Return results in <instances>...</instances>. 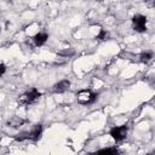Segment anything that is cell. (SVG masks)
Returning <instances> with one entry per match:
<instances>
[{
  "label": "cell",
  "instance_id": "11",
  "mask_svg": "<svg viewBox=\"0 0 155 155\" xmlns=\"http://www.w3.org/2000/svg\"><path fill=\"white\" fill-rule=\"evenodd\" d=\"M108 38H109L108 31H105L104 29H101L99 33H98V35H97V39H98V40H107Z\"/></svg>",
  "mask_w": 155,
  "mask_h": 155
},
{
  "label": "cell",
  "instance_id": "12",
  "mask_svg": "<svg viewBox=\"0 0 155 155\" xmlns=\"http://www.w3.org/2000/svg\"><path fill=\"white\" fill-rule=\"evenodd\" d=\"M6 71V65L4 63H0V76L4 75V73Z\"/></svg>",
  "mask_w": 155,
  "mask_h": 155
},
{
  "label": "cell",
  "instance_id": "5",
  "mask_svg": "<svg viewBox=\"0 0 155 155\" xmlns=\"http://www.w3.org/2000/svg\"><path fill=\"white\" fill-rule=\"evenodd\" d=\"M41 133H42V126L40 124H36V125L33 126V128L30 131H28V137H29L30 140L36 142L38 139H40Z\"/></svg>",
  "mask_w": 155,
  "mask_h": 155
},
{
  "label": "cell",
  "instance_id": "8",
  "mask_svg": "<svg viewBox=\"0 0 155 155\" xmlns=\"http://www.w3.org/2000/svg\"><path fill=\"white\" fill-rule=\"evenodd\" d=\"M47 39H48L47 33H38V34H35V35L33 36V41H34V44H35L36 46L44 45V44L47 41Z\"/></svg>",
  "mask_w": 155,
  "mask_h": 155
},
{
  "label": "cell",
  "instance_id": "14",
  "mask_svg": "<svg viewBox=\"0 0 155 155\" xmlns=\"http://www.w3.org/2000/svg\"><path fill=\"white\" fill-rule=\"evenodd\" d=\"M0 33H1V29H0Z\"/></svg>",
  "mask_w": 155,
  "mask_h": 155
},
{
  "label": "cell",
  "instance_id": "4",
  "mask_svg": "<svg viewBox=\"0 0 155 155\" xmlns=\"http://www.w3.org/2000/svg\"><path fill=\"white\" fill-rule=\"evenodd\" d=\"M133 28L138 33H143L147 30V17L143 15H134L132 18Z\"/></svg>",
  "mask_w": 155,
  "mask_h": 155
},
{
  "label": "cell",
  "instance_id": "3",
  "mask_svg": "<svg viewBox=\"0 0 155 155\" xmlns=\"http://www.w3.org/2000/svg\"><path fill=\"white\" fill-rule=\"evenodd\" d=\"M127 132H128V127L126 125H122V126L113 127L110 130L109 134L113 137V139L115 142H121V140H124L127 137Z\"/></svg>",
  "mask_w": 155,
  "mask_h": 155
},
{
  "label": "cell",
  "instance_id": "6",
  "mask_svg": "<svg viewBox=\"0 0 155 155\" xmlns=\"http://www.w3.org/2000/svg\"><path fill=\"white\" fill-rule=\"evenodd\" d=\"M69 88H70V81H69V80H61L59 82H57V84L53 86L52 91H53L54 93H63V92L68 91Z\"/></svg>",
  "mask_w": 155,
  "mask_h": 155
},
{
  "label": "cell",
  "instance_id": "7",
  "mask_svg": "<svg viewBox=\"0 0 155 155\" xmlns=\"http://www.w3.org/2000/svg\"><path fill=\"white\" fill-rule=\"evenodd\" d=\"M25 122V120H23L22 117H19V116H11L7 121H6V125L8 126V127H12V128H17V127H19V126H22L23 124Z\"/></svg>",
  "mask_w": 155,
  "mask_h": 155
},
{
  "label": "cell",
  "instance_id": "2",
  "mask_svg": "<svg viewBox=\"0 0 155 155\" xmlns=\"http://www.w3.org/2000/svg\"><path fill=\"white\" fill-rule=\"evenodd\" d=\"M97 97H98V94L92 92L91 90H81L76 94L78 102L80 104H91L97 99Z\"/></svg>",
  "mask_w": 155,
  "mask_h": 155
},
{
  "label": "cell",
  "instance_id": "1",
  "mask_svg": "<svg viewBox=\"0 0 155 155\" xmlns=\"http://www.w3.org/2000/svg\"><path fill=\"white\" fill-rule=\"evenodd\" d=\"M41 93L39 92L38 88H30L28 91H25L24 93H22L18 98V102L21 104H31L34 103L35 101H38L40 98Z\"/></svg>",
  "mask_w": 155,
  "mask_h": 155
},
{
  "label": "cell",
  "instance_id": "13",
  "mask_svg": "<svg viewBox=\"0 0 155 155\" xmlns=\"http://www.w3.org/2000/svg\"><path fill=\"white\" fill-rule=\"evenodd\" d=\"M97 1H102V0H97Z\"/></svg>",
  "mask_w": 155,
  "mask_h": 155
},
{
  "label": "cell",
  "instance_id": "9",
  "mask_svg": "<svg viewBox=\"0 0 155 155\" xmlns=\"http://www.w3.org/2000/svg\"><path fill=\"white\" fill-rule=\"evenodd\" d=\"M139 58H140V62L148 63V62L151 61V58H153V52H143V53L139 56Z\"/></svg>",
  "mask_w": 155,
  "mask_h": 155
},
{
  "label": "cell",
  "instance_id": "10",
  "mask_svg": "<svg viewBox=\"0 0 155 155\" xmlns=\"http://www.w3.org/2000/svg\"><path fill=\"white\" fill-rule=\"evenodd\" d=\"M98 153H101V154H117L119 150L116 148H105V149H101Z\"/></svg>",
  "mask_w": 155,
  "mask_h": 155
}]
</instances>
